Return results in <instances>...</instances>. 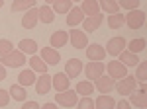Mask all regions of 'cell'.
<instances>
[{
  "label": "cell",
  "mask_w": 147,
  "mask_h": 109,
  "mask_svg": "<svg viewBox=\"0 0 147 109\" xmlns=\"http://www.w3.org/2000/svg\"><path fill=\"white\" fill-rule=\"evenodd\" d=\"M0 62L8 68H22L26 64V54L20 51V49H12L10 53L2 54L0 56Z\"/></svg>",
  "instance_id": "obj_1"
},
{
  "label": "cell",
  "mask_w": 147,
  "mask_h": 109,
  "mask_svg": "<svg viewBox=\"0 0 147 109\" xmlns=\"http://www.w3.org/2000/svg\"><path fill=\"white\" fill-rule=\"evenodd\" d=\"M106 66V72H108V76L112 78L114 82H118V80H122L124 76H127V66H124L120 60H110L108 64H104Z\"/></svg>",
  "instance_id": "obj_2"
},
{
  "label": "cell",
  "mask_w": 147,
  "mask_h": 109,
  "mask_svg": "<svg viewBox=\"0 0 147 109\" xmlns=\"http://www.w3.org/2000/svg\"><path fill=\"white\" fill-rule=\"evenodd\" d=\"M145 23V12L143 10H129L125 14V25L129 29H141Z\"/></svg>",
  "instance_id": "obj_3"
},
{
  "label": "cell",
  "mask_w": 147,
  "mask_h": 109,
  "mask_svg": "<svg viewBox=\"0 0 147 109\" xmlns=\"http://www.w3.org/2000/svg\"><path fill=\"white\" fill-rule=\"evenodd\" d=\"M136 88H137V80L134 76H124L122 80H118V84L114 86V90L120 94V96H129L131 92H136Z\"/></svg>",
  "instance_id": "obj_4"
},
{
  "label": "cell",
  "mask_w": 147,
  "mask_h": 109,
  "mask_svg": "<svg viewBox=\"0 0 147 109\" xmlns=\"http://www.w3.org/2000/svg\"><path fill=\"white\" fill-rule=\"evenodd\" d=\"M57 105H63V107H75L77 101H79V94L75 90H65V92H57L55 96Z\"/></svg>",
  "instance_id": "obj_5"
},
{
  "label": "cell",
  "mask_w": 147,
  "mask_h": 109,
  "mask_svg": "<svg viewBox=\"0 0 147 109\" xmlns=\"http://www.w3.org/2000/svg\"><path fill=\"white\" fill-rule=\"evenodd\" d=\"M82 70H84V74H86V80L94 82L96 78H100L102 74L106 72V66H104V62H102V60H90V62L84 66Z\"/></svg>",
  "instance_id": "obj_6"
},
{
  "label": "cell",
  "mask_w": 147,
  "mask_h": 109,
  "mask_svg": "<svg viewBox=\"0 0 147 109\" xmlns=\"http://www.w3.org/2000/svg\"><path fill=\"white\" fill-rule=\"evenodd\" d=\"M125 45H127V41H125V37H112L108 43H106V47H104V51H106V54H112V56H118V54L122 53L125 49Z\"/></svg>",
  "instance_id": "obj_7"
},
{
  "label": "cell",
  "mask_w": 147,
  "mask_h": 109,
  "mask_svg": "<svg viewBox=\"0 0 147 109\" xmlns=\"http://www.w3.org/2000/svg\"><path fill=\"white\" fill-rule=\"evenodd\" d=\"M69 41H71V45H73L75 49H84V47L88 45V37H86V33L82 31V29L73 27V29L69 31Z\"/></svg>",
  "instance_id": "obj_8"
},
{
  "label": "cell",
  "mask_w": 147,
  "mask_h": 109,
  "mask_svg": "<svg viewBox=\"0 0 147 109\" xmlns=\"http://www.w3.org/2000/svg\"><path fill=\"white\" fill-rule=\"evenodd\" d=\"M114 86H116V82L108 74H102L100 78L94 80V90H98V94H110L114 90Z\"/></svg>",
  "instance_id": "obj_9"
},
{
  "label": "cell",
  "mask_w": 147,
  "mask_h": 109,
  "mask_svg": "<svg viewBox=\"0 0 147 109\" xmlns=\"http://www.w3.org/2000/svg\"><path fill=\"white\" fill-rule=\"evenodd\" d=\"M39 53H41L39 54L41 60H43L47 66H55V64H59V60H61V54L57 53V49H53V47H43Z\"/></svg>",
  "instance_id": "obj_10"
},
{
  "label": "cell",
  "mask_w": 147,
  "mask_h": 109,
  "mask_svg": "<svg viewBox=\"0 0 147 109\" xmlns=\"http://www.w3.org/2000/svg\"><path fill=\"white\" fill-rule=\"evenodd\" d=\"M84 51H86L88 60H104V56H106V51L100 43H88L84 47Z\"/></svg>",
  "instance_id": "obj_11"
},
{
  "label": "cell",
  "mask_w": 147,
  "mask_h": 109,
  "mask_svg": "<svg viewBox=\"0 0 147 109\" xmlns=\"http://www.w3.org/2000/svg\"><path fill=\"white\" fill-rule=\"evenodd\" d=\"M71 86V78L65 74V72H57L55 76L51 78V88L57 90V92H65Z\"/></svg>",
  "instance_id": "obj_12"
},
{
  "label": "cell",
  "mask_w": 147,
  "mask_h": 109,
  "mask_svg": "<svg viewBox=\"0 0 147 109\" xmlns=\"http://www.w3.org/2000/svg\"><path fill=\"white\" fill-rule=\"evenodd\" d=\"M104 22V16H102V12L100 14H96V16H88V18H84L82 20V25H84V29L82 31L84 33H92V31H96L98 27H100V23Z\"/></svg>",
  "instance_id": "obj_13"
},
{
  "label": "cell",
  "mask_w": 147,
  "mask_h": 109,
  "mask_svg": "<svg viewBox=\"0 0 147 109\" xmlns=\"http://www.w3.org/2000/svg\"><path fill=\"white\" fill-rule=\"evenodd\" d=\"M80 72H82V62L79 58H69L67 64H65V74L69 78H77Z\"/></svg>",
  "instance_id": "obj_14"
},
{
  "label": "cell",
  "mask_w": 147,
  "mask_h": 109,
  "mask_svg": "<svg viewBox=\"0 0 147 109\" xmlns=\"http://www.w3.org/2000/svg\"><path fill=\"white\" fill-rule=\"evenodd\" d=\"M82 20H84V14H82V10H80V6H73V8L69 10V14H67V23L71 25V27H75V25L82 23Z\"/></svg>",
  "instance_id": "obj_15"
},
{
  "label": "cell",
  "mask_w": 147,
  "mask_h": 109,
  "mask_svg": "<svg viewBox=\"0 0 147 109\" xmlns=\"http://www.w3.org/2000/svg\"><path fill=\"white\" fill-rule=\"evenodd\" d=\"M118 60H120L124 66H127V68H129V66H137V64H139V56H137L136 53H129L127 49H124L122 53L118 54Z\"/></svg>",
  "instance_id": "obj_16"
},
{
  "label": "cell",
  "mask_w": 147,
  "mask_h": 109,
  "mask_svg": "<svg viewBox=\"0 0 147 109\" xmlns=\"http://www.w3.org/2000/svg\"><path fill=\"white\" fill-rule=\"evenodd\" d=\"M37 8H30V10L24 14L22 18V25L26 27V29H34L35 25H37Z\"/></svg>",
  "instance_id": "obj_17"
},
{
  "label": "cell",
  "mask_w": 147,
  "mask_h": 109,
  "mask_svg": "<svg viewBox=\"0 0 147 109\" xmlns=\"http://www.w3.org/2000/svg\"><path fill=\"white\" fill-rule=\"evenodd\" d=\"M34 86H35V92H37L39 96L47 94V92L51 90V76H49L47 72H45V74H41V76H39V80L35 82Z\"/></svg>",
  "instance_id": "obj_18"
},
{
  "label": "cell",
  "mask_w": 147,
  "mask_h": 109,
  "mask_svg": "<svg viewBox=\"0 0 147 109\" xmlns=\"http://www.w3.org/2000/svg\"><path fill=\"white\" fill-rule=\"evenodd\" d=\"M51 45L49 47H53V49H59V47H63V45L69 43V33L63 31V29H59V31H55L53 35H51Z\"/></svg>",
  "instance_id": "obj_19"
},
{
  "label": "cell",
  "mask_w": 147,
  "mask_h": 109,
  "mask_svg": "<svg viewBox=\"0 0 147 109\" xmlns=\"http://www.w3.org/2000/svg\"><path fill=\"white\" fill-rule=\"evenodd\" d=\"M80 10H82V14H84V18H88V16L100 14V6H98L96 0H84V2L80 4Z\"/></svg>",
  "instance_id": "obj_20"
},
{
  "label": "cell",
  "mask_w": 147,
  "mask_h": 109,
  "mask_svg": "<svg viewBox=\"0 0 147 109\" xmlns=\"http://www.w3.org/2000/svg\"><path fill=\"white\" fill-rule=\"evenodd\" d=\"M37 18L41 23H53L55 22V12L51 10L49 6H39L37 8Z\"/></svg>",
  "instance_id": "obj_21"
},
{
  "label": "cell",
  "mask_w": 147,
  "mask_h": 109,
  "mask_svg": "<svg viewBox=\"0 0 147 109\" xmlns=\"http://www.w3.org/2000/svg\"><path fill=\"white\" fill-rule=\"evenodd\" d=\"M131 96V105H136L139 109H145L147 107V92H141V90H137V92H131L129 94Z\"/></svg>",
  "instance_id": "obj_22"
},
{
  "label": "cell",
  "mask_w": 147,
  "mask_h": 109,
  "mask_svg": "<svg viewBox=\"0 0 147 109\" xmlns=\"http://www.w3.org/2000/svg\"><path fill=\"white\" fill-rule=\"evenodd\" d=\"M35 80H37V78H35L34 70H22V72L18 74V84L24 86V88H26V86H34Z\"/></svg>",
  "instance_id": "obj_23"
},
{
  "label": "cell",
  "mask_w": 147,
  "mask_h": 109,
  "mask_svg": "<svg viewBox=\"0 0 147 109\" xmlns=\"http://www.w3.org/2000/svg\"><path fill=\"white\" fill-rule=\"evenodd\" d=\"M114 105H116V101L108 94H100V98L94 99V109H114Z\"/></svg>",
  "instance_id": "obj_24"
},
{
  "label": "cell",
  "mask_w": 147,
  "mask_h": 109,
  "mask_svg": "<svg viewBox=\"0 0 147 109\" xmlns=\"http://www.w3.org/2000/svg\"><path fill=\"white\" fill-rule=\"evenodd\" d=\"M18 49H20L24 54H35L37 53V43H35L34 39H20Z\"/></svg>",
  "instance_id": "obj_25"
},
{
  "label": "cell",
  "mask_w": 147,
  "mask_h": 109,
  "mask_svg": "<svg viewBox=\"0 0 147 109\" xmlns=\"http://www.w3.org/2000/svg\"><path fill=\"white\" fill-rule=\"evenodd\" d=\"M10 98L14 99V101H26V98H28V92H26V88L20 86V84H14V86H10Z\"/></svg>",
  "instance_id": "obj_26"
},
{
  "label": "cell",
  "mask_w": 147,
  "mask_h": 109,
  "mask_svg": "<svg viewBox=\"0 0 147 109\" xmlns=\"http://www.w3.org/2000/svg\"><path fill=\"white\" fill-rule=\"evenodd\" d=\"M30 8H37L35 0H14L12 2V12H22V10H30Z\"/></svg>",
  "instance_id": "obj_27"
},
{
  "label": "cell",
  "mask_w": 147,
  "mask_h": 109,
  "mask_svg": "<svg viewBox=\"0 0 147 109\" xmlns=\"http://www.w3.org/2000/svg\"><path fill=\"white\" fill-rule=\"evenodd\" d=\"M30 66H32V70H34V72L37 70L39 74H45L47 68H49V66L41 60V56H39V54H32V58H30Z\"/></svg>",
  "instance_id": "obj_28"
},
{
  "label": "cell",
  "mask_w": 147,
  "mask_h": 109,
  "mask_svg": "<svg viewBox=\"0 0 147 109\" xmlns=\"http://www.w3.org/2000/svg\"><path fill=\"white\" fill-rule=\"evenodd\" d=\"M75 92L79 94V96H90L92 92H94V84H92L90 80H82V82H79L77 86H75Z\"/></svg>",
  "instance_id": "obj_29"
},
{
  "label": "cell",
  "mask_w": 147,
  "mask_h": 109,
  "mask_svg": "<svg viewBox=\"0 0 147 109\" xmlns=\"http://www.w3.org/2000/svg\"><path fill=\"white\" fill-rule=\"evenodd\" d=\"M125 49L129 51V53H141V51H145V39L143 37H137V39H131L129 43L125 45Z\"/></svg>",
  "instance_id": "obj_30"
},
{
  "label": "cell",
  "mask_w": 147,
  "mask_h": 109,
  "mask_svg": "<svg viewBox=\"0 0 147 109\" xmlns=\"http://www.w3.org/2000/svg\"><path fill=\"white\" fill-rule=\"evenodd\" d=\"M98 2V6H100V12H108V14H118L120 12V6H118V2H114V0H96Z\"/></svg>",
  "instance_id": "obj_31"
},
{
  "label": "cell",
  "mask_w": 147,
  "mask_h": 109,
  "mask_svg": "<svg viewBox=\"0 0 147 109\" xmlns=\"http://www.w3.org/2000/svg\"><path fill=\"white\" fill-rule=\"evenodd\" d=\"M125 23V16L122 12H118V14H110L108 16V25L112 27V29H118V27H122Z\"/></svg>",
  "instance_id": "obj_32"
},
{
  "label": "cell",
  "mask_w": 147,
  "mask_h": 109,
  "mask_svg": "<svg viewBox=\"0 0 147 109\" xmlns=\"http://www.w3.org/2000/svg\"><path fill=\"white\" fill-rule=\"evenodd\" d=\"M71 8H73V2H71V0H57L51 10L55 12V14H69Z\"/></svg>",
  "instance_id": "obj_33"
},
{
  "label": "cell",
  "mask_w": 147,
  "mask_h": 109,
  "mask_svg": "<svg viewBox=\"0 0 147 109\" xmlns=\"http://www.w3.org/2000/svg\"><path fill=\"white\" fill-rule=\"evenodd\" d=\"M137 80V84H141V82H147V62L143 60H139V64H137V70H136V76H134Z\"/></svg>",
  "instance_id": "obj_34"
},
{
  "label": "cell",
  "mask_w": 147,
  "mask_h": 109,
  "mask_svg": "<svg viewBox=\"0 0 147 109\" xmlns=\"http://www.w3.org/2000/svg\"><path fill=\"white\" fill-rule=\"evenodd\" d=\"M118 6H120V10L124 8V10H137V6H139V0H118Z\"/></svg>",
  "instance_id": "obj_35"
},
{
  "label": "cell",
  "mask_w": 147,
  "mask_h": 109,
  "mask_svg": "<svg viewBox=\"0 0 147 109\" xmlns=\"http://www.w3.org/2000/svg\"><path fill=\"white\" fill-rule=\"evenodd\" d=\"M77 109H94V99H90V96H84L77 101Z\"/></svg>",
  "instance_id": "obj_36"
},
{
  "label": "cell",
  "mask_w": 147,
  "mask_h": 109,
  "mask_svg": "<svg viewBox=\"0 0 147 109\" xmlns=\"http://www.w3.org/2000/svg\"><path fill=\"white\" fill-rule=\"evenodd\" d=\"M12 49H14V43H12L10 39H0V56L10 53Z\"/></svg>",
  "instance_id": "obj_37"
},
{
  "label": "cell",
  "mask_w": 147,
  "mask_h": 109,
  "mask_svg": "<svg viewBox=\"0 0 147 109\" xmlns=\"http://www.w3.org/2000/svg\"><path fill=\"white\" fill-rule=\"evenodd\" d=\"M10 94L6 92V90H0V107H4V105H8L10 103Z\"/></svg>",
  "instance_id": "obj_38"
},
{
  "label": "cell",
  "mask_w": 147,
  "mask_h": 109,
  "mask_svg": "<svg viewBox=\"0 0 147 109\" xmlns=\"http://www.w3.org/2000/svg\"><path fill=\"white\" fill-rule=\"evenodd\" d=\"M114 107H116V109H131V105H129V101L122 99V101H118V103H116Z\"/></svg>",
  "instance_id": "obj_39"
},
{
  "label": "cell",
  "mask_w": 147,
  "mask_h": 109,
  "mask_svg": "<svg viewBox=\"0 0 147 109\" xmlns=\"http://www.w3.org/2000/svg\"><path fill=\"white\" fill-rule=\"evenodd\" d=\"M22 109H39V105H37V101H26Z\"/></svg>",
  "instance_id": "obj_40"
},
{
  "label": "cell",
  "mask_w": 147,
  "mask_h": 109,
  "mask_svg": "<svg viewBox=\"0 0 147 109\" xmlns=\"http://www.w3.org/2000/svg\"><path fill=\"white\" fill-rule=\"evenodd\" d=\"M6 76H8V70H6V66L0 62V80H4Z\"/></svg>",
  "instance_id": "obj_41"
},
{
  "label": "cell",
  "mask_w": 147,
  "mask_h": 109,
  "mask_svg": "<svg viewBox=\"0 0 147 109\" xmlns=\"http://www.w3.org/2000/svg\"><path fill=\"white\" fill-rule=\"evenodd\" d=\"M39 109H59V105H57V103H51V101H49V103H45V105H41Z\"/></svg>",
  "instance_id": "obj_42"
},
{
  "label": "cell",
  "mask_w": 147,
  "mask_h": 109,
  "mask_svg": "<svg viewBox=\"0 0 147 109\" xmlns=\"http://www.w3.org/2000/svg\"><path fill=\"white\" fill-rule=\"evenodd\" d=\"M45 2H47V4H55L57 0H45Z\"/></svg>",
  "instance_id": "obj_43"
},
{
  "label": "cell",
  "mask_w": 147,
  "mask_h": 109,
  "mask_svg": "<svg viewBox=\"0 0 147 109\" xmlns=\"http://www.w3.org/2000/svg\"><path fill=\"white\" fill-rule=\"evenodd\" d=\"M2 6H4V0H0V8H2Z\"/></svg>",
  "instance_id": "obj_44"
},
{
  "label": "cell",
  "mask_w": 147,
  "mask_h": 109,
  "mask_svg": "<svg viewBox=\"0 0 147 109\" xmlns=\"http://www.w3.org/2000/svg\"><path fill=\"white\" fill-rule=\"evenodd\" d=\"M71 2H80V0H71Z\"/></svg>",
  "instance_id": "obj_45"
},
{
  "label": "cell",
  "mask_w": 147,
  "mask_h": 109,
  "mask_svg": "<svg viewBox=\"0 0 147 109\" xmlns=\"http://www.w3.org/2000/svg\"><path fill=\"white\" fill-rule=\"evenodd\" d=\"M114 2H118V0H114Z\"/></svg>",
  "instance_id": "obj_46"
}]
</instances>
